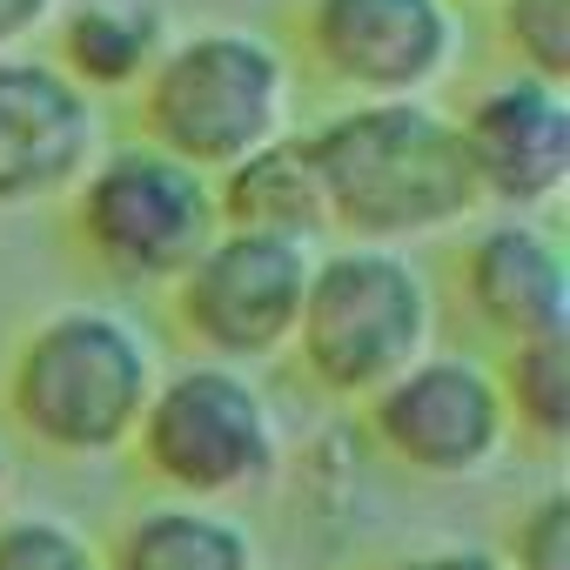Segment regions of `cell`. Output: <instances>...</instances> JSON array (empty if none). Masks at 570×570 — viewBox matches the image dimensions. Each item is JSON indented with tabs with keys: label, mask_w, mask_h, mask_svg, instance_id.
<instances>
[{
	"label": "cell",
	"mask_w": 570,
	"mask_h": 570,
	"mask_svg": "<svg viewBox=\"0 0 570 570\" xmlns=\"http://www.w3.org/2000/svg\"><path fill=\"white\" fill-rule=\"evenodd\" d=\"M490 376H497V396L510 410V436H523L537 450H563L570 443V330L530 336V343H503Z\"/></svg>",
	"instance_id": "16"
},
{
	"label": "cell",
	"mask_w": 570,
	"mask_h": 570,
	"mask_svg": "<svg viewBox=\"0 0 570 570\" xmlns=\"http://www.w3.org/2000/svg\"><path fill=\"white\" fill-rule=\"evenodd\" d=\"M436 330H443L436 282L410 248L336 242L316 248L309 262L289 356L323 396L370 403L390 376H403L416 356L436 350Z\"/></svg>",
	"instance_id": "4"
},
{
	"label": "cell",
	"mask_w": 570,
	"mask_h": 570,
	"mask_svg": "<svg viewBox=\"0 0 570 570\" xmlns=\"http://www.w3.org/2000/svg\"><path fill=\"white\" fill-rule=\"evenodd\" d=\"M309 242H275L248 228H215V242L168 282V316L181 343L208 363H275L296 343L303 289H309Z\"/></svg>",
	"instance_id": "7"
},
{
	"label": "cell",
	"mask_w": 570,
	"mask_h": 570,
	"mask_svg": "<svg viewBox=\"0 0 570 570\" xmlns=\"http://www.w3.org/2000/svg\"><path fill=\"white\" fill-rule=\"evenodd\" d=\"M303 61L343 101H436L463 68L450 0H303Z\"/></svg>",
	"instance_id": "9"
},
{
	"label": "cell",
	"mask_w": 570,
	"mask_h": 570,
	"mask_svg": "<svg viewBox=\"0 0 570 570\" xmlns=\"http://www.w3.org/2000/svg\"><path fill=\"white\" fill-rule=\"evenodd\" d=\"M161 370L168 363L135 316L68 303L14 343L0 370V410L21 443L55 463H108L135 443Z\"/></svg>",
	"instance_id": "2"
},
{
	"label": "cell",
	"mask_w": 570,
	"mask_h": 570,
	"mask_svg": "<svg viewBox=\"0 0 570 570\" xmlns=\"http://www.w3.org/2000/svg\"><path fill=\"white\" fill-rule=\"evenodd\" d=\"M490 14L517 75L570 88V0H490Z\"/></svg>",
	"instance_id": "17"
},
{
	"label": "cell",
	"mask_w": 570,
	"mask_h": 570,
	"mask_svg": "<svg viewBox=\"0 0 570 570\" xmlns=\"http://www.w3.org/2000/svg\"><path fill=\"white\" fill-rule=\"evenodd\" d=\"M81 255L115 289H168L215 242V175L161 155L155 141H108L61 202Z\"/></svg>",
	"instance_id": "6"
},
{
	"label": "cell",
	"mask_w": 570,
	"mask_h": 570,
	"mask_svg": "<svg viewBox=\"0 0 570 570\" xmlns=\"http://www.w3.org/2000/svg\"><path fill=\"white\" fill-rule=\"evenodd\" d=\"M370 443L423 483H476L510 456V410L483 356L430 350L363 403Z\"/></svg>",
	"instance_id": "8"
},
{
	"label": "cell",
	"mask_w": 570,
	"mask_h": 570,
	"mask_svg": "<svg viewBox=\"0 0 570 570\" xmlns=\"http://www.w3.org/2000/svg\"><path fill=\"white\" fill-rule=\"evenodd\" d=\"M101 570H262V543L222 503L155 497L101 543Z\"/></svg>",
	"instance_id": "15"
},
{
	"label": "cell",
	"mask_w": 570,
	"mask_h": 570,
	"mask_svg": "<svg viewBox=\"0 0 570 570\" xmlns=\"http://www.w3.org/2000/svg\"><path fill=\"white\" fill-rule=\"evenodd\" d=\"M0 570H101V543L61 510L0 517Z\"/></svg>",
	"instance_id": "18"
},
{
	"label": "cell",
	"mask_w": 570,
	"mask_h": 570,
	"mask_svg": "<svg viewBox=\"0 0 570 570\" xmlns=\"http://www.w3.org/2000/svg\"><path fill=\"white\" fill-rule=\"evenodd\" d=\"M450 8H490V0H450Z\"/></svg>",
	"instance_id": "22"
},
{
	"label": "cell",
	"mask_w": 570,
	"mask_h": 570,
	"mask_svg": "<svg viewBox=\"0 0 570 570\" xmlns=\"http://www.w3.org/2000/svg\"><path fill=\"white\" fill-rule=\"evenodd\" d=\"M309 135L330 235L363 248H423L463 235L483 202L463 168L456 115L436 101H343Z\"/></svg>",
	"instance_id": "1"
},
{
	"label": "cell",
	"mask_w": 570,
	"mask_h": 570,
	"mask_svg": "<svg viewBox=\"0 0 570 570\" xmlns=\"http://www.w3.org/2000/svg\"><path fill=\"white\" fill-rule=\"evenodd\" d=\"M456 289L476 330L497 343H530L570 330V255L537 215L470 222L456 255Z\"/></svg>",
	"instance_id": "12"
},
{
	"label": "cell",
	"mask_w": 570,
	"mask_h": 570,
	"mask_svg": "<svg viewBox=\"0 0 570 570\" xmlns=\"http://www.w3.org/2000/svg\"><path fill=\"white\" fill-rule=\"evenodd\" d=\"M108 148L101 101L48 55H0V215L55 208Z\"/></svg>",
	"instance_id": "11"
},
{
	"label": "cell",
	"mask_w": 570,
	"mask_h": 570,
	"mask_svg": "<svg viewBox=\"0 0 570 570\" xmlns=\"http://www.w3.org/2000/svg\"><path fill=\"white\" fill-rule=\"evenodd\" d=\"M55 68L88 88L95 101L108 95H135L155 68V55L168 48V14L161 0H68V8L55 14Z\"/></svg>",
	"instance_id": "14"
},
{
	"label": "cell",
	"mask_w": 570,
	"mask_h": 570,
	"mask_svg": "<svg viewBox=\"0 0 570 570\" xmlns=\"http://www.w3.org/2000/svg\"><path fill=\"white\" fill-rule=\"evenodd\" d=\"M128 450L161 483V497L222 503V510L262 497L289 463V436H282V416L255 383V370L208 363V356L155 376V396Z\"/></svg>",
	"instance_id": "5"
},
{
	"label": "cell",
	"mask_w": 570,
	"mask_h": 570,
	"mask_svg": "<svg viewBox=\"0 0 570 570\" xmlns=\"http://www.w3.org/2000/svg\"><path fill=\"white\" fill-rule=\"evenodd\" d=\"M390 570H510L497 550H476V543H443V550H416V557H396Z\"/></svg>",
	"instance_id": "21"
},
{
	"label": "cell",
	"mask_w": 570,
	"mask_h": 570,
	"mask_svg": "<svg viewBox=\"0 0 570 570\" xmlns=\"http://www.w3.org/2000/svg\"><path fill=\"white\" fill-rule=\"evenodd\" d=\"M497 557H503L510 570H570V490L530 497Z\"/></svg>",
	"instance_id": "19"
},
{
	"label": "cell",
	"mask_w": 570,
	"mask_h": 570,
	"mask_svg": "<svg viewBox=\"0 0 570 570\" xmlns=\"http://www.w3.org/2000/svg\"><path fill=\"white\" fill-rule=\"evenodd\" d=\"M135 115L141 141L202 175H222L296 128V61L255 28H175L135 88Z\"/></svg>",
	"instance_id": "3"
},
{
	"label": "cell",
	"mask_w": 570,
	"mask_h": 570,
	"mask_svg": "<svg viewBox=\"0 0 570 570\" xmlns=\"http://www.w3.org/2000/svg\"><path fill=\"white\" fill-rule=\"evenodd\" d=\"M215 215L222 228H248V235H275V242H330V202H323V175L309 155V135H275L268 148L242 155L235 168L215 175Z\"/></svg>",
	"instance_id": "13"
},
{
	"label": "cell",
	"mask_w": 570,
	"mask_h": 570,
	"mask_svg": "<svg viewBox=\"0 0 570 570\" xmlns=\"http://www.w3.org/2000/svg\"><path fill=\"white\" fill-rule=\"evenodd\" d=\"M68 0H0V55H28Z\"/></svg>",
	"instance_id": "20"
},
{
	"label": "cell",
	"mask_w": 570,
	"mask_h": 570,
	"mask_svg": "<svg viewBox=\"0 0 570 570\" xmlns=\"http://www.w3.org/2000/svg\"><path fill=\"white\" fill-rule=\"evenodd\" d=\"M456 141L490 215H543L570 188V95L557 81H483L456 115Z\"/></svg>",
	"instance_id": "10"
}]
</instances>
